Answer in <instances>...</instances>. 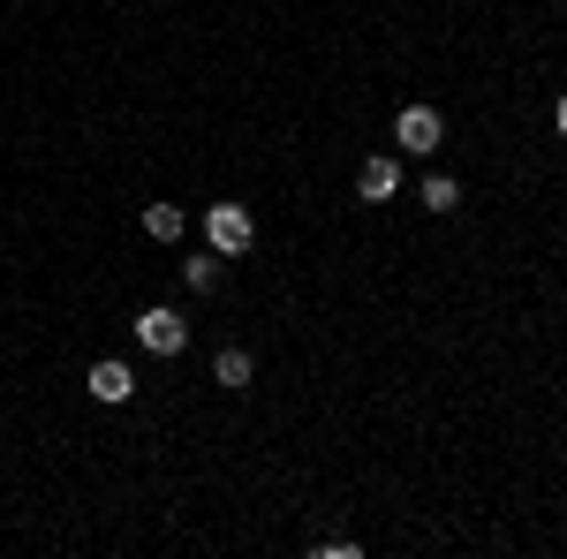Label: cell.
Segmentation results:
<instances>
[{
	"label": "cell",
	"mask_w": 567,
	"mask_h": 559,
	"mask_svg": "<svg viewBox=\"0 0 567 559\" xmlns=\"http://www.w3.org/2000/svg\"><path fill=\"white\" fill-rule=\"evenodd\" d=\"M205 242H213L219 258H243V250L258 242V219L243 213V205H213V213H205Z\"/></svg>",
	"instance_id": "6da1fadb"
},
{
	"label": "cell",
	"mask_w": 567,
	"mask_h": 559,
	"mask_svg": "<svg viewBox=\"0 0 567 559\" xmlns=\"http://www.w3.org/2000/svg\"><path fill=\"white\" fill-rule=\"evenodd\" d=\"M136 341L152 348V355H182L189 348V325H182L175 302H152V310H136Z\"/></svg>",
	"instance_id": "7a4b0ae2"
},
{
	"label": "cell",
	"mask_w": 567,
	"mask_h": 559,
	"mask_svg": "<svg viewBox=\"0 0 567 559\" xmlns=\"http://www.w3.org/2000/svg\"><path fill=\"white\" fill-rule=\"evenodd\" d=\"M462 205V182L454 174H424V213H454Z\"/></svg>",
	"instance_id": "9c48e42d"
},
{
	"label": "cell",
	"mask_w": 567,
	"mask_h": 559,
	"mask_svg": "<svg viewBox=\"0 0 567 559\" xmlns=\"http://www.w3.org/2000/svg\"><path fill=\"white\" fill-rule=\"evenodd\" d=\"M553 122H560V136H567V91H560V106H553Z\"/></svg>",
	"instance_id": "30bf717a"
},
{
	"label": "cell",
	"mask_w": 567,
	"mask_h": 559,
	"mask_svg": "<svg viewBox=\"0 0 567 559\" xmlns=\"http://www.w3.org/2000/svg\"><path fill=\"white\" fill-rule=\"evenodd\" d=\"M219 265H227L219 250H189V258H182V280H189L197 296H213V288H219Z\"/></svg>",
	"instance_id": "52a82bcc"
},
{
	"label": "cell",
	"mask_w": 567,
	"mask_h": 559,
	"mask_svg": "<svg viewBox=\"0 0 567 559\" xmlns=\"http://www.w3.org/2000/svg\"><path fill=\"white\" fill-rule=\"evenodd\" d=\"M393 189H401V167H393V159H363V174H355V197H371V205H386Z\"/></svg>",
	"instance_id": "5b68a950"
},
{
	"label": "cell",
	"mask_w": 567,
	"mask_h": 559,
	"mask_svg": "<svg viewBox=\"0 0 567 559\" xmlns=\"http://www.w3.org/2000/svg\"><path fill=\"white\" fill-rule=\"evenodd\" d=\"M144 235L152 242H182V205H144Z\"/></svg>",
	"instance_id": "ba28073f"
},
{
	"label": "cell",
	"mask_w": 567,
	"mask_h": 559,
	"mask_svg": "<svg viewBox=\"0 0 567 559\" xmlns=\"http://www.w3.org/2000/svg\"><path fill=\"white\" fill-rule=\"evenodd\" d=\"M213 379H219L227 393H243L250 379H258V363H250V348H219V355H213Z\"/></svg>",
	"instance_id": "8992f818"
},
{
	"label": "cell",
	"mask_w": 567,
	"mask_h": 559,
	"mask_svg": "<svg viewBox=\"0 0 567 559\" xmlns=\"http://www.w3.org/2000/svg\"><path fill=\"white\" fill-rule=\"evenodd\" d=\"M84 386H91V401L122 408V401L136 393V371H130V363H91V379H84Z\"/></svg>",
	"instance_id": "277c9868"
},
{
	"label": "cell",
	"mask_w": 567,
	"mask_h": 559,
	"mask_svg": "<svg viewBox=\"0 0 567 559\" xmlns=\"http://www.w3.org/2000/svg\"><path fill=\"white\" fill-rule=\"evenodd\" d=\"M393 136H401V152H439V136H446V122H439L432 106H409V114L393 122Z\"/></svg>",
	"instance_id": "3957f363"
}]
</instances>
